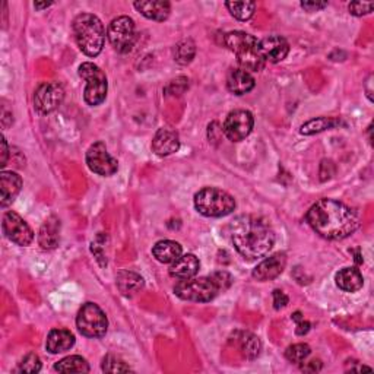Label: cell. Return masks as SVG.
<instances>
[{
    "instance_id": "cell-27",
    "label": "cell",
    "mask_w": 374,
    "mask_h": 374,
    "mask_svg": "<svg viewBox=\"0 0 374 374\" xmlns=\"http://www.w3.org/2000/svg\"><path fill=\"white\" fill-rule=\"evenodd\" d=\"M340 125H341V122L337 118H333V117H318V118L309 120L307 123H304L303 126H301L300 127V134L301 135H306V136L316 135V134H320V132L333 129V127L340 126Z\"/></svg>"
},
{
    "instance_id": "cell-38",
    "label": "cell",
    "mask_w": 374,
    "mask_h": 374,
    "mask_svg": "<svg viewBox=\"0 0 374 374\" xmlns=\"http://www.w3.org/2000/svg\"><path fill=\"white\" fill-rule=\"evenodd\" d=\"M8 156H9V148L5 136H2V156H0V167H5L8 163Z\"/></svg>"
},
{
    "instance_id": "cell-1",
    "label": "cell",
    "mask_w": 374,
    "mask_h": 374,
    "mask_svg": "<svg viewBox=\"0 0 374 374\" xmlns=\"http://www.w3.org/2000/svg\"><path fill=\"white\" fill-rule=\"evenodd\" d=\"M307 222L320 237L344 240L360 227V215L345 203L333 199H320L307 212Z\"/></svg>"
},
{
    "instance_id": "cell-4",
    "label": "cell",
    "mask_w": 374,
    "mask_h": 374,
    "mask_svg": "<svg viewBox=\"0 0 374 374\" xmlns=\"http://www.w3.org/2000/svg\"><path fill=\"white\" fill-rule=\"evenodd\" d=\"M225 45L237 56L241 69L259 72L264 67V60L259 53V40L255 35L243 31H231L225 34Z\"/></svg>"
},
{
    "instance_id": "cell-6",
    "label": "cell",
    "mask_w": 374,
    "mask_h": 374,
    "mask_svg": "<svg viewBox=\"0 0 374 374\" xmlns=\"http://www.w3.org/2000/svg\"><path fill=\"white\" fill-rule=\"evenodd\" d=\"M221 293L218 284L215 282L212 276L205 278H189L178 281L174 287V294L186 301L193 303H208Z\"/></svg>"
},
{
    "instance_id": "cell-36",
    "label": "cell",
    "mask_w": 374,
    "mask_h": 374,
    "mask_svg": "<svg viewBox=\"0 0 374 374\" xmlns=\"http://www.w3.org/2000/svg\"><path fill=\"white\" fill-rule=\"evenodd\" d=\"M328 6V2H301V8L307 12H318Z\"/></svg>"
},
{
    "instance_id": "cell-8",
    "label": "cell",
    "mask_w": 374,
    "mask_h": 374,
    "mask_svg": "<svg viewBox=\"0 0 374 374\" xmlns=\"http://www.w3.org/2000/svg\"><path fill=\"white\" fill-rule=\"evenodd\" d=\"M76 326L83 336L103 337L108 329L105 313L94 303L83 304L78 313Z\"/></svg>"
},
{
    "instance_id": "cell-16",
    "label": "cell",
    "mask_w": 374,
    "mask_h": 374,
    "mask_svg": "<svg viewBox=\"0 0 374 374\" xmlns=\"http://www.w3.org/2000/svg\"><path fill=\"white\" fill-rule=\"evenodd\" d=\"M180 149V138L178 134L173 129L163 127L152 141V151L160 156H168Z\"/></svg>"
},
{
    "instance_id": "cell-7",
    "label": "cell",
    "mask_w": 374,
    "mask_h": 374,
    "mask_svg": "<svg viewBox=\"0 0 374 374\" xmlns=\"http://www.w3.org/2000/svg\"><path fill=\"white\" fill-rule=\"evenodd\" d=\"M79 76L87 81L85 91H83V100L88 105H100L104 103L107 96V76L104 72L91 62H85L79 66Z\"/></svg>"
},
{
    "instance_id": "cell-35",
    "label": "cell",
    "mask_w": 374,
    "mask_h": 374,
    "mask_svg": "<svg viewBox=\"0 0 374 374\" xmlns=\"http://www.w3.org/2000/svg\"><path fill=\"white\" fill-rule=\"evenodd\" d=\"M288 304V297L285 295V293H282L281 289H275L273 291V307L276 310L284 309Z\"/></svg>"
},
{
    "instance_id": "cell-37",
    "label": "cell",
    "mask_w": 374,
    "mask_h": 374,
    "mask_svg": "<svg viewBox=\"0 0 374 374\" xmlns=\"http://www.w3.org/2000/svg\"><path fill=\"white\" fill-rule=\"evenodd\" d=\"M301 370L306 371V373H316V371H320V370H322L320 360H313V361H310V363H304L303 366H301Z\"/></svg>"
},
{
    "instance_id": "cell-18",
    "label": "cell",
    "mask_w": 374,
    "mask_h": 374,
    "mask_svg": "<svg viewBox=\"0 0 374 374\" xmlns=\"http://www.w3.org/2000/svg\"><path fill=\"white\" fill-rule=\"evenodd\" d=\"M134 6L145 18L158 22H164L172 14V5L164 0H148V2L142 0V2H135Z\"/></svg>"
},
{
    "instance_id": "cell-11",
    "label": "cell",
    "mask_w": 374,
    "mask_h": 374,
    "mask_svg": "<svg viewBox=\"0 0 374 374\" xmlns=\"http://www.w3.org/2000/svg\"><path fill=\"white\" fill-rule=\"evenodd\" d=\"M65 100V90L57 82H44L34 94V107L41 114L54 112Z\"/></svg>"
},
{
    "instance_id": "cell-9",
    "label": "cell",
    "mask_w": 374,
    "mask_h": 374,
    "mask_svg": "<svg viewBox=\"0 0 374 374\" xmlns=\"http://www.w3.org/2000/svg\"><path fill=\"white\" fill-rule=\"evenodd\" d=\"M107 35L116 52L129 53L136 41V27L134 19L129 17H118L113 19Z\"/></svg>"
},
{
    "instance_id": "cell-22",
    "label": "cell",
    "mask_w": 374,
    "mask_h": 374,
    "mask_svg": "<svg viewBox=\"0 0 374 374\" xmlns=\"http://www.w3.org/2000/svg\"><path fill=\"white\" fill-rule=\"evenodd\" d=\"M75 345V336L67 329H53L47 336L45 348L50 354H60Z\"/></svg>"
},
{
    "instance_id": "cell-31",
    "label": "cell",
    "mask_w": 374,
    "mask_h": 374,
    "mask_svg": "<svg viewBox=\"0 0 374 374\" xmlns=\"http://www.w3.org/2000/svg\"><path fill=\"white\" fill-rule=\"evenodd\" d=\"M310 354H311V349L307 344L291 345V346H288L285 351L287 360L293 364H303Z\"/></svg>"
},
{
    "instance_id": "cell-15",
    "label": "cell",
    "mask_w": 374,
    "mask_h": 374,
    "mask_svg": "<svg viewBox=\"0 0 374 374\" xmlns=\"http://www.w3.org/2000/svg\"><path fill=\"white\" fill-rule=\"evenodd\" d=\"M287 264V258L284 253H275L271 258L264 259L260 262L258 267L253 269V278L264 282V281H272L284 272Z\"/></svg>"
},
{
    "instance_id": "cell-34",
    "label": "cell",
    "mask_w": 374,
    "mask_h": 374,
    "mask_svg": "<svg viewBox=\"0 0 374 374\" xmlns=\"http://www.w3.org/2000/svg\"><path fill=\"white\" fill-rule=\"evenodd\" d=\"M348 9L354 17H363V15L371 14V10L374 9V3L373 2H353V3H349Z\"/></svg>"
},
{
    "instance_id": "cell-29",
    "label": "cell",
    "mask_w": 374,
    "mask_h": 374,
    "mask_svg": "<svg viewBox=\"0 0 374 374\" xmlns=\"http://www.w3.org/2000/svg\"><path fill=\"white\" fill-rule=\"evenodd\" d=\"M174 60L178 65H189L196 56V44L193 40H183L174 47Z\"/></svg>"
},
{
    "instance_id": "cell-24",
    "label": "cell",
    "mask_w": 374,
    "mask_h": 374,
    "mask_svg": "<svg viewBox=\"0 0 374 374\" xmlns=\"http://www.w3.org/2000/svg\"><path fill=\"white\" fill-rule=\"evenodd\" d=\"M182 246L173 240H161L152 247L154 258L161 263H173L182 256Z\"/></svg>"
},
{
    "instance_id": "cell-23",
    "label": "cell",
    "mask_w": 374,
    "mask_h": 374,
    "mask_svg": "<svg viewBox=\"0 0 374 374\" xmlns=\"http://www.w3.org/2000/svg\"><path fill=\"white\" fill-rule=\"evenodd\" d=\"M336 285L345 293H357L363 288V275L357 268H342L335 276Z\"/></svg>"
},
{
    "instance_id": "cell-13",
    "label": "cell",
    "mask_w": 374,
    "mask_h": 374,
    "mask_svg": "<svg viewBox=\"0 0 374 374\" xmlns=\"http://www.w3.org/2000/svg\"><path fill=\"white\" fill-rule=\"evenodd\" d=\"M3 234L6 238H9L12 243H15L21 247L30 246L34 240V233L31 230V227L23 221L21 216L17 212H6L3 216Z\"/></svg>"
},
{
    "instance_id": "cell-26",
    "label": "cell",
    "mask_w": 374,
    "mask_h": 374,
    "mask_svg": "<svg viewBox=\"0 0 374 374\" xmlns=\"http://www.w3.org/2000/svg\"><path fill=\"white\" fill-rule=\"evenodd\" d=\"M237 340H238L240 353L243 354L245 358L253 360L260 354L262 345H260V341L256 335H253L250 332H240Z\"/></svg>"
},
{
    "instance_id": "cell-3",
    "label": "cell",
    "mask_w": 374,
    "mask_h": 374,
    "mask_svg": "<svg viewBox=\"0 0 374 374\" xmlns=\"http://www.w3.org/2000/svg\"><path fill=\"white\" fill-rule=\"evenodd\" d=\"M74 34L78 47L83 54L96 57L105 43V30L98 17L92 14H81L74 21Z\"/></svg>"
},
{
    "instance_id": "cell-33",
    "label": "cell",
    "mask_w": 374,
    "mask_h": 374,
    "mask_svg": "<svg viewBox=\"0 0 374 374\" xmlns=\"http://www.w3.org/2000/svg\"><path fill=\"white\" fill-rule=\"evenodd\" d=\"M41 370V360L37 354L30 353L22 358L17 371L19 373H39Z\"/></svg>"
},
{
    "instance_id": "cell-2",
    "label": "cell",
    "mask_w": 374,
    "mask_h": 374,
    "mask_svg": "<svg viewBox=\"0 0 374 374\" xmlns=\"http://www.w3.org/2000/svg\"><path fill=\"white\" fill-rule=\"evenodd\" d=\"M231 241L236 250L247 260L267 256L275 245L271 225L258 216L240 215L230 225Z\"/></svg>"
},
{
    "instance_id": "cell-19",
    "label": "cell",
    "mask_w": 374,
    "mask_h": 374,
    "mask_svg": "<svg viewBox=\"0 0 374 374\" xmlns=\"http://www.w3.org/2000/svg\"><path fill=\"white\" fill-rule=\"evenodd\" d=\"M199 268H200L199 259L195 255L189 253V255H182L176 262L172 263L170 275L178 281L189 280L193 278V276H196Z\"/></svg>"
},
{
    "instance_id": "cell-10",
    "label": "cell",
    "mask_w": 374,
    "mask_h": 374,
    "mask_svg": "<svg viewBox=\"0 0 374 374\" xmlns=\"http://www.w3.org/2000/svg\"><path fill=\"white\" fill-rule=\"evenodd\" d=\"M87 164L92 173L103 177H110L118 170L117 160L113 158L101 141L92 143L87 151Z\"/></svg>"
},
{
    "instance_id": "cell-39",
    "label": "cell",
    "mask_w": 374,
    "mask_h": 374,
    "mask_svg": "<svg viewBox=\"0 0 374 374\" xmlns=\"http://www.w3.org/2000/svg\"><path fill=\"white\" fill-rule=\"evenodd\" d=\"M309 331H310V323H309V322H304L303 319L298 320L295 333H297V335H304V333H307Z\"/></svg>"
},
{
    "instance_id": "cell-5",
    "label": "cell",
    "mask_w": 374,
    "mask_h": 374,
    "mask_svg": "<svg viewBox=\"0 0 374 374\" xmlns=\"http://www.w3.org/2000/svg\"><path fill=\"white\" fill-rule=\"evenodd\" d=\"M196 211L208 218H221L236 209L234 198L221 189L205 187L195 195Z\"/></svg>"
},
{
    "instance_id": "cell-21",
    "label": "cell",
    "mask_w": 374,
    "mask_h": 374,
    "mask_svg": "<svg viewBox=\"0 0 374 374\" xmlns=\"http://www.w3.org/2000/svg\"><path fill=\"white\" fill-rule=\"evenodd\" d=\"M60 241V220L52 215L44 221L39 233V243L44 250H53Z\"/></svg>"
},
{
    "instance_id": "cell-25",
    "label": "cell",
    "mask_w": 374,
    "mask_h": 374,
    "mask_svg": "<svg viewBox=\"0 0 374 374\" xmlns=\"http://www.w3.org/2000/svg\"><path fill=\"white\" fill-rule=\"evenodd\" d=\"M117 287L123 295L132 297L143 288V278L135 272L123 271L117 275Z\"/></svg>"
},
{
    "instance_id": "cell-17",
    "label": "cell",
    "mask_w": 374,
    "mask_h": 374,
    "mask_svg": "<svg viewBox=\"0 0 374 374\" xmlns=\"http://www.w3.org/2000/svg\"><path fill=\"white\" fill-rule=\"evenodd\" d=\"M22 189V178L14 172H2L0 174V203L6 208L15 200Z\"/></svg>"
},
{
    "instance_id": "cell-12",
    "label": "cell",
    "mask_w": 374,
    "mask_h": 374,
    "mask_svg": "<svg viewBox=\"0 0 374 374\" xmlns=\"http://www.w3.org/2000/svg\"><path fill=\"white\" fill-rule=\"evenodd\" d=\"M253 126H255V118H253V114L250 112L234 110L227 116L222 132L230 141L240 142L251 134Z\"/></svg>"
},
{
    "instance_id": "cell-14",
    "label": "cell",
    "mask_w": 374,
    "mask_h": 374,
    "mask_svg": "<svg viewBox=\"0 0 374 374\" xmlns=\"http://www.w3.org/2000/svg\"><path fill=\"white\" fill-rule=\"evenodd\" d=\"M259 53L264 62L280 63L288 56L289 44L281 35H271L259 41Z\"/></svg>"
},
{
    "instance_id": "cell-41",
    "label": "cell",
    "mask_w": 374,
    "mask_h": 374,
    "mask_svg": "<svg viewBox=\"0 0 374 374\" xmlns=\"http://www.w3.org/2000/svg\"><path fill=\"white\" fill-rule=\"evenodd\" d=\"M52 5H53V3H37V2L34 3L35 9H44V8H48V6H52Z\"/></svg>"
},
{
    "instance_id": "cell-28",
    "label": "cell",
    "mask_w": 374,
    "mask_h": 374,
    "mask_svg": "<svg viewBox=\"0 0 374 374\" xmlns=\"http://www.w3.org/2000/svg\"><path fill=\"white\" fill-rule=\"evenodd\" d=\"M54 370L59 373H88L90 366L85 358L79 355H70L63 360H60L59 363L54 366Z\"/></svg>"
},
{
    "instance_id": "cell-30",
    "label": "cell",
    "mask_w": 374,
    "mask_h": 374,
    "mask_svg": "<svg viewBox=\"0 0 374 374\" xmlns=\"http://www.w3.org/2000/svg\"><path fill=\"white\" fill-rule=\"evenodd\" d=\"M225 6L230 10V14L238 21H247L255 15L256 3L255 2H227Z\"/></svg>"
},
{
    "instance_id": "cell-20",
    "label": "cell",
    "mask_w": 374,
    "mask_h": 374,
    "mask_svg": "<svg viewBox=\"0 0 374 374\" xmlns=\"http://www.w3.org/2000/svg\"><path fill=\"white\" fill-rule=\"evenodd\" d=\"M227 88L236 95H245L255 88V78L245 69H231L227 76Z\"/></svg>"
},
{
    "instance_id": "cell-32",
    "label": "cell",
    "mask_w": 374,
    "mask_h": 374,
    "mask_svg": "<svg viewBox=\"0 0 374 374\" xmlns=\"http://www.w3.org/2000/svg\"><path fill=\"white\" fill-rule=\"evenodd\" d=\"M103 371L104 373H129L130 367L122 358H118L113 354H108L103 360Z\"/></svg>"
},
{
    "instance_id": "cell-40",
    "label": "cell",
    "mask_w": 374,
    "mask_h": 374,
    "mask_svg": "<svg viewBox=\"0 0 374 374\" xmlns=\"http://www.w3.org/2000/svg\"><path fill=\"white\" fill-rule=\"evenodd\" d=\"M371 79H373V75H370L368 79H367V82H366V91H367V96H368V100H370V101H373V91H371V88H370Z\"/></svg>"
}]
</instances>
